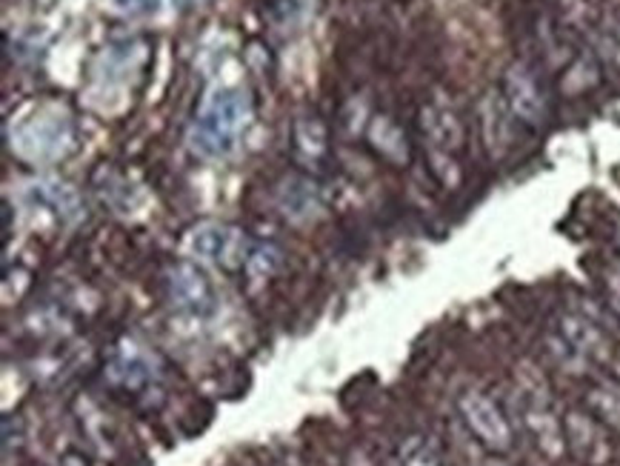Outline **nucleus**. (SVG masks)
I'll return each instance as SVG.
<instances>
[{"instance_id": "obj_1", "label": "nucleus", "mask_w": 620, "mask_h": 466, "mask_svg": "<svg viewBox=\"0 0 620 466\" xmlns=\"http://www.w3.org/2000/svg\"><path fill=\"white\" fill-rule=\"evenodd\" d=\"M249 118H252V101L243 89L226 87L212 92L192 126V149L206 158H226Z\"/></svg>"}, {"instance_id": "obj_2", "label": "nucleus", "mask_w": 620, "mask_h": 466, "mask_svg": "<svg viewBox=\"0 0 620 466\" xmlns=\"http://www.w3.org/2000/svg\"><path fill=\"white\" fill-rule=\"evenodd\" d=\"M189 249L204 260H212L223 270H238L249 263L246 238L241 229L221 226V224H204L189 235Z\"/></svg>"}, {"instance_id": "obj_3", "label": "nucleus", "mask_w": 620, "mask_h": 466, "mask_svg": "<svg viewBox=\"0 0 620 466\" xmlns=\"http://www.w3.org/2000/svg\"><path fill=\"white\" fill-rule=\"evenodd\" d=\"M460 412L469 424V429L492 449H509V426L504 421V415L497 412L492 401H486L483 395H466L460 401Z\"/></svg>"}, {"instance_id": "obj_4", "label": "nucleus", "mask_w": 620, "mask_h": 466, "mask_svg": "<svg viewBox=\"0 0 620 466\" xmlns=\"http://www.w3.org/2000/svg\"><path fill=\"white\" fill-rule=\"evenodd\" d=\"M172 295L183 309H189L195 315H209L214 304L209 280L200 275L195 266H187V263L178 266L172 275Z\"/></svg>"}, {"instance_id": "obj_5", "label": "nucleus", "mask_w": 620, "mask_h": 466, "mask_svg": "<svg viewBox=\"0 0 620 466\" xmlns=\"http://www.w3.org/2000/svg\"><path fill=\"white\" fill-rule=\"evenodd\" d=\"M506 97L517 118H524L526 123L543 121V97L538 87H534V80L529 78V72L521 69V66H515L506 75Z\"/></svg>"}, {"instance_id": "obj_6", "label": "nucleus", "mask_w": 620, "mask_h": 466, "mask_svg": "<svg viewBox=\"0 0 620 466\" xmlns=\"http://www.w3.org/2000/svg\"><path fill=\"white\" fill-rule=\"evenodd\" d=\"M426 126H429L432 138H434V143H438V146L451 149V146L460 143V126H458L455 118H451V114H446V112H429Z\"/></svg>"}, {"instance_id": "obj_7", "label": "nucleus", "mask_w": 620, "mask_h": 466, "mask_svg": "<svg viewBox=\"0 0 620 466\" xmlns=\"http://www.w3.org/2000/svg\"><path fill=\"white\" fill-rule=\"evenodd\" d=\"M112 4L121 12L132 14V18H149V14L160 12L163 0H112Z\"/></svg>"}, {"instance_id": "obj_8", "label": "nucleus", "mask_w": 620, "mask_h": 466, "mask_svg": "<svg viewBox=\"0 0 620 466\" xmlns=\"http://www.w3.org/2000/svg\"><path fill=\"white\" fill-rule=\"evenodd\" d=\"M406 466H441V463H438V458L432 455L429 446H424V443L415 441V443L406 449Z\"/></svg>"}, {"instance_id": "obj_9", "label": "nucleus", "mask_w": 620, "mask_h": 466, "mask_svg": "<svg viewBox=\"0 0 620 466\" xmlns=\"http://www.w3.org/2000/svg\"><path fill=\"white\" fill-rule=\"evenodd\" d=\"M612 301L620 312V278H612Z\"/></svg>"}, {"instance_id": "obj_10", "label": "nucleus", "mask_w": 620, "mask_h": 466, "mask_svg": "<svg viewBox=\"0 0 620 466\" xmlns=\"http://www.w3.org/2000/svg\"><path fill=\"white\" fill-rule=\"evenodd\" d=\"M500 466H504V463H500Z\"/></svg>"}]
</instances>
